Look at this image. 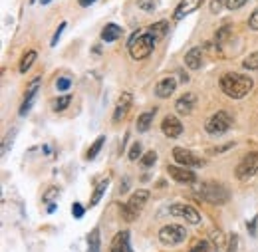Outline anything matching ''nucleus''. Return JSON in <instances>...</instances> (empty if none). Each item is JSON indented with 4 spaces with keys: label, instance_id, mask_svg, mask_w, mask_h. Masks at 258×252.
I'll return each instance as SVG.
<instances>
[{
    "label": "nucleus",
    "instance_id": "nucleus-11",
    "mask_svg": "<svg viewBox=\"0 0 258 252\" xmlns=\"http://www.w3.org/2000/svg\"><path fill=\"white\" fill-rule=\"evenodd\" d=\"M40 86H42V80H40V78H34L32 82H30V86H28V90H26V95H24V101H22V105H20V115H26V113L32 109L34 101H36V95L40 92Z\"/></svg>",
    "mask_w": 258,
    "mask_h": 252
},
{
    "label": "nucleus",
    "instance_id": "nucleus-27",
    "mask_svg": "<svg viewBox=\"0 0 258 252\" xmlns=\"http://www.w3.org/2000/svg\"><path fill=\"white\" fill-rule=\"evenodd\" d=\"M242 66H244L246 70H258V52H252V54H248V56L244 58Z\"/></svg>",
    "mask_w": 258,
    "mask_h": 252
},
{
    "label": "nucleus",
    "instance_id": "nucleus-21",
    "mask_svg": "<svg viewBox=\"0 0 258 252\" xmlns=\"http://www.w3.org/2000/svg\"><path fill=\"white\" fill-rule=\"evenodd\" d=\"M149 34L155 38V40H161V38H165V34L169 32V24L165 22V20H161V22H155V24H151L149 26Z\"/></svg>",
    "mask_w": 258,
    "mask_h": 252
},
{
    "label": "nucleus",
    "instance_id": "nucleus-37",
    "mask_svg": "<svg viewBox=\"0 0 258 252\" xmlns=\"http://www.w3.org/2000/svg\"><path fill=\"white\" fill-rule=\"evenodd\" d=\"M248 26H250L252 30H258V6L254 8V12L250 14V18H248Z\"/></svg>",
    "mask_w": 258,
    "mask_h": 252
},
{
    "label": "nucleus",
    "instance_id": "nucleus-13",
    "mask_svg": "<svg viewBox=\"0 0 258 252\" xmlns=\"http://www.w3.org/2000/svg\"><path fill=\"white\" fill-rule=\"evenodd\" d=\"M161 129H163V135L169 137V139H177V137L183 133V125H181V121H179L175 115H167V117L163 119Z\"/></svg>",
    "mask_w": 258,
    "mask_h": 252
},
{
    "label": "nucleus",
    "instance_id": "nucleus-1",
    "mask_svg": "<svg viewBox=\"0 0 258 252\" xmlns=\"http://www.w3.org/2000/svg\"><path fill=\"white\" fill-rule=\"evenodd\" d=\"M252 86H254V82L248 76L238 74V72H228L221 78V90L232 99H242L252 90Z\"/></svg>",
    "mask_w": 258,
    "mask_h": 252
},
{
    "label": "nucleus",
    "instance_id": "nucleus-8",
    "mask_svg": "<svg viewBox=\"0 0 258 252\" xmlns=\"http://www.w3.org/2000/svg\"><path fill=\"white\" fill-rule=\"evenodd\" d=\"M173 159L183 167H203L205 165V159H201L199 155H195L193 151L183 149V147H175L173 149Z\"/></svg>",
    "mask_w": 258,
    "mask_h": 252
},
{
    "label": "nucleus",
    "instance_id": "nucleus-38",
    "mask_svg": "<svg viewBox=\"0 0 258 252\" xmlns=\"http://www.w3.org/2000/svg\"><path fill=\"white\" fill-rule=\"evenodd\" d=\"M64 30H66V22H62V24L58 26V30H56V34H54V38H52V42H50L52 46H56V44H58V40H60V36H62V32H64Z\"/></svg>",
    "mask_w": 258,
    "mask_h": 252
},
{
    "label": "nucleus",
    "instance_id": "nucleus-20",
    "mask_svg": "<svg viewBox=\"0 0 258 252\" xmlns=\"http://www.w3.org/2000/svg\"><path fill=\"white\" fill-rule=\"evenodd\" d=\"M155 111H157V109H149V111H145V113L139 115V119H137V131H139V133H145V131L151 127L153 119H155Z\"/></svg>",
    "mask_w": 258,
    "mask_h": 252
},
{
    "label": "nucleus",
    "instance_id": "nucleus-12",
    "mask_svg": "<svg viewBox=\"0 0 258 252\" xmlns=\"http://www.w3.org/2000/svg\"><path fill=\"white\" fill-rule=\"evenodd\" d=\"M201 4H203V0H181V2L177 4L175 12H173V18H175V20H183L185 16L197 12V10L201 8Z\"/></svg>",
    "mask_w": 258,
    "mask_h": 252
},
{
    "label": "nucleus",
    "instance_id": "nucleus-26",
    "mask_svg": "<svg viewBox=\"0 0 258 252\" xmlns=\"http://www.w3.org/2000/svg\"><path fill=\"white\" fill-rule=\"evenodd\" d=\"M70 101H72V95H62V97H58L56 101H54V111H64L66 107L70 105Z\"/></svg>",
    "mask_w": 258,
    "mask_h": 252
},
{
    "label": "nucleus",
    "instance_id": "nucleus-18",
    "mask_svg": "<svg viewBox=\"0 0 258 252\" xmlns=\"http://www.w3.org/2000/svg\"><path fill=\"white\" fill-rule=\"evenodd\" d=\"M185 66L191 70H199L203 66V50L201 48H191L185 54Z\"/></svg>",
    "mask_w": 258,
    "mask_h": 252
},
{
    "label": "nucleus",
    "instance_id": "nucleus-36",
    "mask_svg": "<svg viewBox=\"0 0 258 252\" xmlns=\"http://www.w3.org/2000/svg\"><path fill=\"white\" fill-rule=\"evenodd\" d=\"M72 215H74L76 219H82V217H84V207H82L80 203H74V205H72Z\"/></svg>",
    "mask_w": 258,
    "mask_h": 252
},
{
    "label": "nucleus",
    "instance_id": "nucleus-2",
    "mask_svg": "<svg viewBox=\"0 0 258 252\" xmlns=\"http://www.w3.org/2000/svg\"><path fill=\"white\" fill-rule=\"evenodd\" d=\"M155 38L149 34V32H141L137 30L131 38H129V54L133 60H145L151 56L153 48H155Z\"/></svg>",
    "mask_w": 258,
    "mask_h": 252
},
{
    "label": "nucleus",
    "instance_id": "nucleus-14",
    "mask_svg": "<svg viewBox=\"0 0 258 252\" xmlns=\"http://www.w3.org/2000/svg\"><path fill=\"white\" fill-rule=\"evenodd\" d=\"M195 105H197V95L195 94H183L179 99H177V103H175V109H177V113H181V115H191L195 109Z\"/></svg>",
    "mask_w": 258,
    "mask_h": 252
},
{
    "label": "nucleus",
    "instance_id": "nucleus-16",
    "mask_svg": "<svg viewBox=\"0 0 258 252\" xmlns=\"http://www.w3.org/2000/svg\"><path fill=\"white\" fill-rule=\"evenodd\" d=\"M131 101H133V97H131L129 92L121 94L119 101H117V105H115V111H113V123H119V121L127 115L129 107H131Z\"/></svg>",
    "mask_w": 258,
    "mask_h": 252
},
{
    "label": "nucleus",
    "instance_id": "nucleus-32",
    "mask_svg": "<svg viewBox=\"0 0 258 252\" xmlns=\"http://www.w3.org/2000/svg\"><path fill=\"white\" fill-rule=\"evenodd\" d=\"M139 157H141V143H133L129 151V161H137Z\"/></svg>",
    "mask_w": 258,
    "mask_h": 252
},
{
    "label": "nucleus",
    "instance_id": "nucleus-15",
    "mask_svg": "<svg viewBox=\"0 0 258 252\" xmlns=\"http://www.w3.org/2000/svg\"><path fill=\"white\" fill-rule=\"evenodd\" d=\"M175 90H177V80H175L173 76H169V78H163V80L157 82V86H155V95L165 99V97L175 94Z\"/></svg>",
    "mask_w": 258,
    "mask_h": 252
},
{
    "label": "nucleus",
    "instance_id": "nucleus-9",
    "mask_svg": "<svg viewBox=\"0 0 258 252\" xmlns=\"http://www.w3.org/2000/svg\"><path fill=\"white\" fill-rule=\"evenodd\" d=\"M169 213L173 215V217H179V219H185L187 222H191V224H199L201 222V215L197 213V209H193L191 205H171L169 207Z\"/></svg>",
    "mask_w": 258,
    "mask_h": 252
},
{
    "label": "nucleus",
    "instance_id": "nucleus-25",
    "mask_svg": "<svg viewBox=\"0 0 258 252\" xmlns=\"http://www.w3.org/2000/svg\"><path fill=\"white\" fill-rule=\"evenodd\" d=\"M107 185H109V181L105 179V181H101L99 185L96 187V191H94V195H92V201H90V207H96L97 203H99V199L103 197V193H105V189H107Z\"/></svg>",
    "mask_w": 258,
    "mask_h": 252
},
{
    "label": "nucleus",
    "instance_id": "nucleus-35",
    "mask_svg": "<svg viewBox=\"0 0 258 252\" xmlns=\"http://www.w3.org/2000/svg\"><path fill=\"white\" fill-rule=\"evenodd\" d=\"M223 6H226V0H213L211 2V12L213 14H219L223 10Z\"/></svg>",
    "mask_w": 258,
    "mask_h": 252
},
{
    "label": "nucleus",
    "instance_id": "nucleus-29",
    "mask_svg": "<svg viewBox=\"0 0 258 252\" xmlns=\"http://www.w3.org/2000/svg\"><path fill=\"white\" fill-rule=\"evenodd\" d=\"M155 161H157V153H155V151H147V153L141 157V165H143V167H153Z\"/></svg>",
    "mask_w": 258,
    "mask_h": 252
},
{
    "label": "nucleus",
    "instance_id": "nucleus-17",
    "mask_svg": "<svg viewBox=\"0 0 258 252\" xmlns=\"http://www.w3.org/2000/svg\"><path fill=\"white\" fill-rule=\"evenodd\" d=\"M109 252H133L131 250V244H129V232L127 230H121L113 236L111 240V246H109Z\"/></svg>",
    "mask_w": 258,
    "mask_h": 252
},
{
    "label": "nucleus",
    "instance_id": "nucleus-3",
    "mask_svg": "<svg viewBox=\"0 0 258 252\" xmlns=\"http://www.w3.org/2000/svg\"><path fill=\"white\" fill-rule=\"evenodd\" d=\"M197 197L207 201V203H211V205H225L226 201L230 199L228 189H226L225 185L213 183V181L211 183H201L197 187Z\"/></svg>",
    "mask_w": 258,
    "mask_h": 252
},
{
    "label": "nucleus",
    "instance_id": "nucleus-40",
    "mask_svg": "<svg viewBox=\"0 0 258 252\" xmlns=\"http://www.w3.org/2000/svg\"><path fill=\"white\" fill-rule=\"evenodd\" d=\"M80 2V6H84V8H88V6H92L96 0H78Z\"/></svg>",
    "mask_w": 258,
    "mask_h": 252
},
{
    "label": "nucleus",
    "instance_id": "nucleus-39",
    "mask_svg": "<svg viewBox=\"0 0 258 252\" xmlns=\"http://www.w3.org/2000/svg\"><path fill=\"white\" fill-rule=\"evenodd\" d=\"M236 246H238V236L232 234V236L228 238V250L226 252H236Z\"/></svg>",
    "mask_w": 258,
    "mask_h": 252
},
{
    "label": "nucleus",
    "instance_id": "nucleus-42",
    "mask_svg": "<svg viewBox=\"0 0 258 252\" xmlns=\"http://www.w3.org/2000/svg\"><path fill=\"white\" fill-rule=\"evenodd\" d=\"M40 2H42V4H50V0H40Z\"/></svg>",
    "mask_w": 258,
    "mask_h": 252
},
{
    "label": "nucleus",
    "instance_id": "nucleus-41",
    "mask_svg": "<svg viewBox=\"0 0 258 252\" xmlns=\"http://www.w3.org/2000/svg\"><path fill=\"white\" fill-rule=\"evenodd\" d=\"M254 224H256V219L248 224V230H250V234H254Z\"/></svg>",
    "mask_w": 258,
    "mask_h": 252
},
{
    "label": "nucleus",
    "instance_id": "nucleus-5",
    "mask_svg": "<svg viewBox=\"0 0 258 252\" xmlns=\"http://www.w3.org/2000/svg\"><path fill=\"white\" fill-rule=\"evenodd\" d=\"M256 173H258V151H250V153H246L244 157L240 159V163L236 165L234 175H236L238 181H248Z\"/></svg>",
    "mask_w": 258,
    "mask_h": 252
},
{
    "label": "nucleus",
    "instance_id": "nucleus-10",
    "mask_svg": "<svg viewBox=\"0 0 258 252\" xmlns=\"http://www.w3.org/2000/svg\"><path fill=\"white\" fill-rule=\"evenodd\" d=\"M167 173L171 179H175L177 183H185V185H191L197 183V175L193 171H189V167H183V165H169L167 167Z\"/></svg>",
    "mask_w": 258,
    "mask_h": 252
},
{
    "label": "nucleus",
    "instance_id": "nucleus-28",
    "mask_svg": "<svg viewBox=\"0 0 258 252\" xmlns=\"http://www.w3.org/2000/svg\"><path fill=\"white\" fill-rule=\"evenodd\" d=\"M189 252H211V246H209L207 240H195L193 244H191V248H189Z\"/></svg>",
    "mask_w": 258,
    "mask_h": 252
},
{
    "label": "nucleus",
    "instance_id": "nucleus-33",
    "mask_svg": "<svg viewBox=\"0 0 258 252\" xmlns=\"http://www.w3.org/2000/svg\"><path fill=\"white\" fill-rule=\"evenodd\" d=\"M56 88H58V92L70 90V88H72V80H70V78H60V80L56 82Z\"/></svg>",
    "mask_w": 258,
    "mask_h": 252
},
{
    "label": "nucleus",
    "instance_id": "nucleus-23",
    "mask_svg": "<svg viewBox=\"0 0 258 252\" xmlns=\"http://www.w3.org/2000/svg\"><path fill=\"white\" fill-rule=\"evenodd\" d=\"M101 246V240H99V228H94L88 236V252H101L99 250Z\"/></svg>",
    "mask_w": 258,
    "mask_h": 252
},
{
    "label": "nucleus",
    "instance_id": "nucleus-34",
    "mask_svg": "<svg viewBox=\"0 0 258 252\" xmlns=\"http://www.w3.org/2000/svg\"><path fill=\"white\" fill-rule=\"evenodd\" d=\"M246 2H248V0H226V8H228V10H238V8H242Z\"/></svg>",
    "mask_w": 258,
    "mask_h": 252
},
{
    "label": "nucleus",
    "instance_id": "nucleus-6",
    "mask_svg": "<svg viewBox=\"0 0 258 252\" xmlns=\"http://www.w3.org/2000/svg\"><path fill=\"white\" fill-rule=\"evenodd\" d=\"M232 125V115L228 111H217L215 115H211L205 123V129L209 135H223Z\"/></svg>",
    "mask_w": 258,
    "mask_h": 252
},
{
    "label": "nucleus",
    "instance_id": "nucleus-24",
    "mask_svg": "<svg viewBox=\"0 0 258 252\" xmlns=\"http://www.w3.org/2000/svg\"><path fill=\"white\" fill-rule=\"evenodd\" d=\"M103 143H105V137H103V135H99V137H97L96 141L92 143V147H90V151L86 153V157H88V161H90V159H96V157H97V153L101 151V147H103Z\"/></svg>",
    "mask_w": 258,
    "mask_h": 252
},
{
    "label": "nucleus",
    "instance_id": "nucleus-30",
    "mask_svg": "<svg viewBox=\"0 0 258 252\" xmlns=\"http://www.w3.org/2000/svg\"><path fill=\"white\" fill-rule=\"evenodd\" d=\"M135 4H137L141 10H145V12L155 10V0H135Z\"/></svg>",
    "mask_w": 258,
    "mask_h": 252
},
{
    "label": "nucleus",
    "instance_id": "nucleus-31",
    "mask_svg": "<svg viewBox=\"0 0 258 252\" xmlns=\"http://www.w3.org/2000/svg\"><path fill=\"white\" fill-rule=\"evenodd\" d=\"M228 32H230V28L228 26H223L221 30L217 32V36H215V40H217V46H221L223 42H225L226 38H228Z\"/></svg>",
    "mask_w": 258,
    "mask_h": 252
},
{
    "label": "nucleus",
    "instance_id": "nucleus-7",
    "mask_svg": "<svg viewBox=\"0 0 258 252\" xmlns=\"http://www.w3.org/2000/svg\"><path fill=\"white\" fill-rule=\"evenodd\" d=\"M187 236V230L185 226L181 224H167L159 230V240L167 246H175V244H181Z\"/></svg>",
    "mask_w": 258,
    "mask_h": 252
},
{
    "label": "nucleus",
    "instance_id": "nucleus-19",
    "mask_svg": "<svg viewBox=\"0 0 258 252\" xmlns=\"http://www.w3.org/2000/svg\"><path fill=\"white\" fill-rule=\"evenodd\" d=\"M121 26H117V24H105L103 26V30H101V40L103 42H115L117 38H121Z\"/></svg>",
    "mask_w": 258,
    "mask_h": 252
},
{
    "label": "nucleus",
    "instance_id": "nucleus-4",
    "mask_svg": "<svg viewBox=\"0 0 258 252\" xmlns=\"http://www.w3.org/2000/svg\"><path fill=\"white\" fill-rule=\"evenodd\" d=\"M147 201H149V191H145V189L135 191V193L129 197L127 203L121 205V217L127 222L135 221V219L139 217V213L143 211V207H145Z\"/></svg>",
    "mask_w": 258,
    "mask_h": 252
},
{
    "label": "nucleus",
    "instance_id": "nucleus-22",
    "mask_svg": "<svg viewBox=\"0 0 258 252\" xmlns=\"http://www.w3.org/2000/svg\"><path fill=\"white\" fill-rule=\"evenodd\" d=\"M36 58H38V54L34 52V50H28L24 56H22V60H20V74H26L30 68H32V64L36 62Z\"/></svg>",
    "mask_w": 258,
    "mask_h": 252
}]
</instances>
